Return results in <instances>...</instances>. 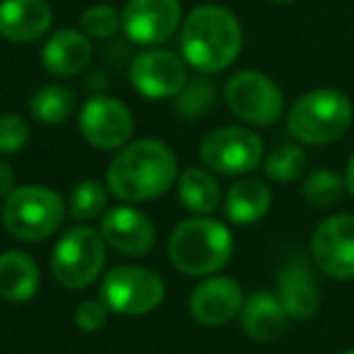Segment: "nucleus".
<instances>
[{
	"mask_svg": "<svg viewBox=\"0 0 354 354\" xmlns=\"http://www.w3.org/2000/svg\"><path fill=\"white\" fill-rule=\"evenodd\" d=\"M177 183V158L160 138L129 141L107 167V187L129 204L158 199Z\"/></svg>",
	"mask_w": 354,
	"mask_h": 354,
	"instance_id": "obj_1",
	"label": "nucleus"
},
{
	"mask_svg": "<svg viewBox=\"0 0 354 354\" xmlns=\"http://www.w3.org/2000/svg\"><path fill=\"white\" fill-rule=\"evenodd\" d=\"M180 49L187 66L199 73H221L243 49L238 17L223 6H197L180 27Z\"/></svg>",
	"mask_w": 354,
	"mask_h": 354,
	"instance_id": "obj_2",
	"label": "nucleus"
},
{
	"mask_svg": "<svg viewBox=\"0 0 354 354\" xmlns=\"http://www.w3.org/2000/svg\"><path fill=\"white\" fill-rule=\"evenodd\" d=\"M167 255L183 274L212 277L231 260L233 236L226 223L216 218H187L170 233Z\"/></svg>",
	"mask_w": 354,
	"mask_h": 354,
	"instance_id": "obj_3",
	"label": "nucleus"
},
{
	"mask_svg": "<svg viewBox=\"0 0 354 354\" xmlns=\"http://www.w3.org/2000/svg\"><path fill=\"white\" fill-rule=\"evenodd\" d=\"M352 119V100L342 90L315 88L291 104L286 127L299 143L328 146L349 131Z\"/></svg>",
	"mask_w": 354,
	"mask_h": 354,
	"instance_id": "obj_4",
	"label": "nucleus"
},
{
	"mask_svg": "<svg viewBox=\"0 0 354 354\" xmlns=\"http://www.w3.org/2000/svg\"><path fill=\"white\" fill-rule=\"evenodd\" d=\"M64 197L44 185H20L3 202L0 218L12 238L37 243L54 236L66 218Z\"/></svg>",
	"mask_w": 354,
	"mask_h": 354,
	"instance_id": "obj_5",
	"label": "nucleus"
},
{
	"mask_svg": "<svg viewBox=\"0 0 354 354\" xmlns=\"http://www.w3.org/2000/svg\"><path fill=\"white\" fill-rule=\"evenodd\" d=\"M107 260L102 233L90 226H73L59 238L51 252V274L66 289H85L100 277Z\"/></svg>",
	"mask_w": 354,
	"mask_h": 354,
	"instance_id": "obj_6",
	"label": "nucleus"
},
{
	"mask_svg": "<svg viewBox=\"0 0 354 354\" xmlns=\"http://www.w3.org/2000/svg\"><path fill=\"white\" fill-rule=\"evenodd\" d=\"M100 299L119 315H146L165 299V284L148 267L119 265L104 274Z\"/></svg>",
	"mask_w": 354,
	"mask_h": 354,
	"instance_id": "obj_7",
	"label": "nucleus"
},
{
	"mask_svg": "<svg viewBox=\"0 0 354 354\" xmlns=\"http://www.w3.org/2000/svg\"><path fill=\"white\" fill-rule=\"evenodd\" d=\"M223 97L228 109L250 127H272L284 114V93L260 71H241L231 75L223 88Z\"/></svg>",
	"mask_w": 354,
	"mask_h": 354,
	"instance_id": "obj_8",
	"label": "nucleus"
},
{
	"mask_svg": "<svg viewBox=\"0 0 354 354\" xmlns=\"http://www.w3.org/2000/svg\"><path fill=\"white\" fill-rule=\"evenodd\" d=\"M199 156L218 175H248L265 160V143L248 127H221L204 136Z\"/></svg>",
	"mask_w": 354,
	"mask_h": 354,
	"instance_id": "obj_9",
	"label": "nucleus"
},
{
	"mask_svg": "<svg viewBox=\"0 0 354 354\" xmlns=\"http://www.w3.org/2000/svg\"><path fill=\"white\" fill-rule=\"evenodd\" d=\"M310 255L330 279H354V214H335L320 221L310 238Z\"/></svg>",
	"mask_w": 354,
	"mask_h": 354,
	"instance_id": "obj_10",
	"label": "nucleus"
},
{
	"mask_svg": "<svg viewBox=\"0 0 354 354\" xmlns=\"http://www.w3.org/2000/svg\"><path fill=\"white\" fill-rule=\"evenodd\" d=\"M80 133L93 148L100 151H119L133 136V114L122 100L90 97L80 109Z\"/></svg>",
	"mask_w": 354,
	"mask_h": 354,
	"instance_id": "obj_11",
	"label": "nucleus"
},
{
	"mask_svg": "<svg viewBox=\"0 0 354 354\" xmlns=\"http://www.w3.org/2000/svg\"><path fill=\"white\" fill-rule=\"evenodd\" d=\"M183 27L180 0H129L122 10V30L133 44L160 46Z\"/></svg>",
	"mask_w": 354,
	"mask_h": 354,
	"instance_id": "obj_12",
	"label": "nucleus"
},
{
	"mask_svg": "<svg viewBox=\"0 0 354 354\" xmlns=\"http://www.w3.org/2000/svg\"><path fill=\"white\" fill-rule=\"evenodd\" d=\"M129 80L133 90L148 100H167L175 97L187 83V64L177 54L167 49L141 51L129 66Z\"/></svg>",
	"mask_w": 354,
	"mask_h": 354,
	"instance_id": "obj_13",
	"label": "nucleus"
},
{
	"mask_svg": "<svg viewBox=\"0 0 354 354\" xmlns=\"http://www.w3.org/2000/svg\"><path fill=\"white\" fill-rule=\"evenodd\" d=\"M243 301H245V296H243V289L236 279L209 277L194 286V291L189 294L187 308L199 325L216 328V325H226L228 320L241 315Z\"/></svg>",
	"mask_w": 354,
	"mask_h": 354,
	"instance_id": "obj_14",
	"label": "nucleus"
},
{
	"mask_svg": "<svg viewBox=\"0 0 354 354\" xmlns=\"http://www.w3.org/2000/svg\"><path fill=\"white\" fill-rule=\"evenodd\" d=\"M104 243L122 255L141 257L156 245V228L143 212L133 207H117L107 212L100 223Z\"/></svg>",
	"mask_w": 354,
	"mask_h": 354,
	"instance_id": "obj_15",
	"label": "nucleus"
},
{
	"mask_svg": "<svg viewBox=\"0 0 354 354\" xmlns=\"http://www.w3.org/2000/svg\"><path fill=\"white\" fill-rule=\"evenodd\" d=\"M46 0H0V37L12 44L39 41L51 27Z\"/></svg>",
	"mask_w": 354,
	"mask_h": 354,
	"instance_id": "obj_16",
	"label": "nucleus"
},
{
	"mask_svg": "<svg viewBox=\"0 0 354 354\" xmlns=\"http://www.w3.org/2000/svg\"><path fill=\"white\" fill-rule=\"evenodd\" d=\"M277 299L286 310L289 320H308L320 306L318 286H315L313 270L304 260L286 262L277 274Z\"/></svg>",
	"mask_w": 354,
	"mask_h": 354,
	"instance_id": "obj_17",
	"label": "nucleus"
},
{
	"mask_svg": "<svg viewBox=\"0 0 354 354\" xmlns=\"http://www.w3.org/2000/svg\"><path fill=\"white\" fill-rule=\"evenodd\" d=\"M93 61V41L85 32L59 30L41 46V64L56 78H73Z\"/></svg>",
	"mask_w": 354,
	"mask_h": 354,
	"instance_id": "obj_18",
	"label": "nucleus"
},
{
	"mask_svg": "<svg viewBox=\"0 0 354 354\" xmlns=\"http://www.w3.org/2000/svg\"><path fill=\"white\" fill-rule=\"evenodd\" d=\"M241 325L255 342H277L289 328V315L272 291H255L243 301Z\"/></svg>",
	"mask_w": 354,
	"mask_h": 354,
	"instance_id": "obj_19",
	"label": "nucleus"
},
{
	"mask_svg": "<svg viewBox=\"0 0 354 354\" xmlns=\"http://www.w3.org/2000/svg\"><path fill=\"white\" fill-rule=\"evenodd\" d=\"M272 207V189L257 177H241L223 199V214L233 226H252L262 221Z\"/></svg>",
	"mask_w": 354,
	"mask_h": 354,
	"instance_id": "obj_20",
	"label": "nucleus"
},
{
	"mask_svg": "<svg viewBox=\"0 0 354 354\" xmlns=\"http://www.w3.org/2000/svg\"><path fill=\"white\" fill-rule=\"evenodd\" d=\"M39 265L32 255L20 250H8L0 255V299L10 304H27L39 291Z\"/></svg>",
	"mask_w": 354,
	"mask_h": 354,
	"instance_id": "obj_21",
	"label": "nucleus"
},
{
	"mask_svg": "<svg viewBox=\"0 0 354 354\" xmlns=\"http://www.w3.org/2000/svg\"><path fill=\"white\" fill-rule=\"evenodd\" d=\"M177 197L192 214H212L221 204V187L216 177L202 167H189L177 177Z\"/></svg>",
	"mask_w": 354,
	"mask_h": 354,
	"instance_id": "obj_22",
	"label": "nucleus"
},
{
	"mask_svg": "<svg viewBox=\"0 0 354 354\" xmlns=\"http://www.w3.org/2000/svg\"><path fill=\"white\" fill-rule=\"evenodd\" d=\"M78 107V97L75 90H71L68 85H41L39 90H35L30 97V112L44 127H61L75 114Z\"/></svg>",
	"mask_w": 354,
	"mask_h": 354,
	"instance_id": "obj_23",
	"label": "nucleus"
},
{
	"mask_svg": "<svg viewBox=\"0 0 354 354\" xmlns=\"http://www.w3.org/2000/svg\"><path fill=\"white\" fill-rule=\"evenodd\" d=\"M306 165H308V158H306V151L299 143H279L262 160L265 175L279 185H289L301 180L306 172Z\"/></svg>",
	"mask_w": 354,
	"mask_h": 354,
	"instance_id": "obj_24",
	"label": "nucleus"
},
{
	"mask_svg": "<svg viewBox=\"0 0 354 354\" xmlns=\"http://www.w3.org/2000/svg\"><path fill=\"white\" fill-rule=\"evenodd\" d=\"M344 189H347L344 175H339V172H335V170H328V167H318V170H313L306 177L301 192H304V199L310 207L330 209L342 199Z\"/></svg>",
	"mask_w": 354,
	"mask_h": 354,
	"instance_id": "obj_25",
	"label": "nucleus"
},
{
	"mask_svg": "<svg viewBox=\"0 0 354 354\" xmlns=\"http://www.w3.org/2000/svg\"><path fill=\"white\" fill-rule=\"evenodd\" d=\"M109 187H104L97 180H83L71 189L68 197V214L73 221H90L97 218L107 209Z\"/></svg>",
	"mask_w": 354,
	"mask_h": 354,
	"instance_id": "obj_26",
	"label": "nucleus"
},
{
	"mask_svg": "<svg viewBox=\"0 0 354 354\" xmlns=\"http://www.w3.org/2000/svg\"><path fill=\"white\" fill-rule=\"evenodd\" d=\"M214 100H216V93H214V85L209 80H187L185 88L175 95V112L185 122H194V119H202L214 107Z\"/></svg>",
	"mask_w": 354,
	"mask_h": 354,
	"instance_id": "obj_27",
	"label": "nucleus"
},
{
	"mask_svg": "<svg viewBox=\"0 0 354 354\" xmlns=\"http://www.w3.org/2000/svg\"><path fill=\"white\" fill-rule=\"evenodd\" d=\"M122 27V12L112 6H93L80 15V32L90 37V39H109L114 37Z\"/></svg>",
	"mask_w": 354,
	"mask_h": 354,
	"instance_id": "obj_28",
	"label": "nucleus"
},
{
	"mask_svg": "<svg viewBox=\"0 0 354 354\" xmlns=\"http://www.w3.org/2000/svg\"><path fill=\"white\" fill-rule=\"evenodd\" d=\"M30 124L20 114H0V156H10L27 146Z\"/></svg>",
	"mask_w": 354,
	"mask_h": 354,
	"instance_id": "obj_29",
	"label": "nucleus"
},
{
	"mask_svg": "<svg viewBox=\"0 0 354 354\" xmlns=\"http://www.w3.org/2000/svg\"><path fill=\"white\" fill-rule=\"evenodd\" d=\"M109 306L102 299H88L75 308L73 320L83 333H97L107 325L109 320Z\"/></svg>",
	"mask_w": 354,
	"mask_h": 354,
	"instance_id": "obj_30",
	"label": "nucleus"
},
{
	"mask_svg": "<svg viewBox=\"0 0 354 354\" xmlns=\"http://www.w3.org/2000/svg\"><path fill=\"white\" fill-rule=\"evenodd\" d=\"M12 189H15V170L10 162L0 158V199H6Z\"/></svg>",
	"mask_w": 354,
	"mask_h": 354,
	"instance_id": "obj_31",
	"label": "nucleus"
},
{
	"mask_svg": "<svg viewBox=\"0 0 354 354\" xmlns=\"http://www.w3.org/2000/svg\"><path fill=\"white\" fill-rule=\"evenodd\" d=\"M344 185H347V192L354 197V151L347 160V170H344Z\"/></svg>",
	"mask_w": 354,
	"mask_h": 354,
	"instance_id": "obj_32",
	"label": "nucleus"
},
{
	"mask_svg": "<svg viewBox=\"0 0 354 354\" xmlns=\"http://www.w3.org/2000/svg\"><path fill=\"white\" fill-rule=\"evenodd\" d=\"M272 3H277V6H289V3H294V0H272Z\"/></svg>",
	"mask_w": 354,
	"mask_h": 354,
	"instance_id": "obj_33",
	"label": "nucleus"
},
{
	"mask_svg": "<svg viewBox=\"0 0 354 354\" xmlns=\"http://www.w3.org/2000/svg\"><path fill=\"white\" fill-rule=\"evenodd\" d=\"M342 354H354V347H349V349H344Z\"/></svg>",
	"mask_w": 354,
	"mask_h": 354,
	"instance_id": "obj_34",
	"label": "nucleus"
}]
</instances>
